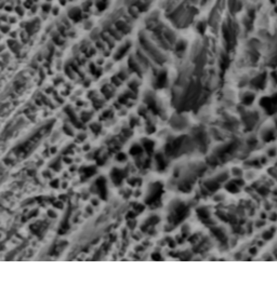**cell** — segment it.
Segmentation results:
<instances>
[{"label":"cell","instance_id":"6da1fadb","mask_svg":"<svg viewBox=\"0 0 277 284\" xmlns=\"http://www.w3.org/2000/svg\"><path fill=\"white\" fill-rule=\"evenodd\" d=\"M166 81H167V74L165 71H162V72H160V74L157 76L156 87L157 88H164L166 86Z\"/></svg>","mask_w":277,"mask_h":284},{"label":"cell","instance_id":"7a4b0ae2","mask_svg":"<svg viewBox=\"0 0 277 284\" xmlns=\"http://www.w3.org/2000/svg\"><path fill=\"white\" fill-rule=\"evenodd\" d=\"M129 48H130V43L129 42L124 44V46H121V48L117 51V53L115 54V59H120L126 53H127V51L129 50Z\"/></svg>","mask_w":277,"mask_h":284},{"label":"cell","instance_id":"3957f363","mask_svg":"<svg viewBox=\"0 0 277 284\" xmlns=\"http://www.w3.org/2000/svg\"><path fill=\"white\" fill-rule=\"evenodd\" d=\"M68 16L73 19V21L77 22L81 18V11L78 9V8H74V9H72L71 11H69Z\"/></svg>","mask_w":277,"mask_h":284},{"label":"cell","instance_id":"277c9868","mask_svg":"<svg viewBox=\"0 0 277 284\" xmlns=\"http://www.w3.org/2000/svg\"><path fill=\"white\" fill-rule=\"evenodd\" d=\"M116 29H117L118 31L124 32V34H127V32H129L130 28H129V26H128L127 23H125L124 21H119V22L116 23Z\"/></svg>","mask_w":277,"mask_h":284},{"label":"cell","instance_id":"5b68a950","mask_svg":"<svg viewBox=\"0 0 277 284\" xmlns=\"http://www.w3.org/2000/svg\"><path fill=\"white\" fill-rule=\"evenodd\" d=\"M129 68L132 71H135V72H137V74L141 75V67H140V65H138V63L134 58H132V57L129 59Z\"/></svg>","mask_w":277,"mask_h":284},{"label":"cell","instance_id":"8992f818","mask_svg":"<svg viewBox=\"0 0 277 284\" xmlns=\"http://www.w3.org/2000/svg\"><path fill=\"white\" fill-rule=\"evenodd\" d=\"M253 98H254V95L252 94L251 92H247L246 94L243 96V103L246 104V105H250L252 102H253Z\"/></svg>","mask_w":277,"mask_h":284},{"label":"cell","instance_id":"52a82bcc","mask_svg":"<svg viewBox=\"0 0 277 284\" xmlns=\"http://www.w3.org/2000/svg\"><path fill=\"white\" fill-rule=\"evenodd\" d=\"M142 150H143V149H142L141 146H138L137 144H135V145H133L132 147H131V149H130V152H131V155L136 156V155H141Z\"/></svg>","mask_w":277,"mask_h":284},{"label":"cell","instance_id":"ba28073f","mask_svg":"<svg viewBox=\"0 0 277 284\" xmlns=\"http://www.w3.org/2000/svg\"><path fill=\"white\" fill-rule=\"evenodd\" d=\"M265 78H264V76H259L258 78H255L254 80H253V84L256 87V88H261V86H263L264 84V80Z\"/></svg>","mask_w":277,"mask_h":284},{"label":"cell","instance_id":"9c48e42d","mask_svg":"<svg viewBox=\"0 0 277 284\" xmlns=\"http://www.w3.org/2000/svg\"><path fill=\"white\" fill-rule=\"evenodd\" d=\"M226 189L229 190V191L231 192H237L238 191V186L235 184V182H229V184L226 185Z\"/></svg>","mask_w":277,"mask_h":284},{"label":"cell","instance_id":"30bf717a","mask_svg":"<svg viewBox=\"0 0 277 284\" xmlns=\"http://www.w3.org/2000/svg\"><path fill=\"white\" fill-rule=\"evenodd\" d=\"M108 31H109V35H111V36H114V37H115L116 39H120V35L118 34V32H117L116 30H114V29H111V28H109V29H108Z\"/></svg>","mask_w":277,"mask_h":284},{"label":"cell","instance_id":"8fae6325","mask_svg":"<svg viewBox=\"0 0 277 284\" xmlns=\"http://www.w3.org/2000/svg\"><path fill=\"white\" fill-rule=\"evenodd\" d=\"M185 49V42H179L178 46H177V51L178 52H181V51H184Z\"/></svg>","mask_w":277,"mask_h":284},{"label":"cell","instance_id":"7c38bea8","mask_svg":"<svg viewBox=\"0 0 277 284\" xmlns=\"http://www.w3.org/2000/svg\"><path fill=\"white\" fill-rule=\"evenodd\" d=\"M96 7H97V9H99L100 11H102V10H104L105 9V3H104V1H97L96 2Z\"/></svg>","mask_w":277,"mask_h":284},{"label":"cell","instance_id":"4fadbf2b","mask_svg":"<svg viewBox=\"0 0 277 284\" xmlns=\"http://www.w3.org/2000/svg\"><path fill=\"white\" fill-rule=\"evenodd\" d=\"M272 236H273V231H266V232L263 234V238L265 239V240H270V238H272Z\"/></svg>","mask_w":277,"mask_h":284},{"label":"cell","instance_id":"5bb4252c","mask_svg":"<svg viewBox=\"0 0 277 284\" xmlns=\"http://www.w3.org/2000/svg\"><path fill=\"white\" fill-rule=\"evenodd\" d=\"M91 129H92L94 132H95V131H96V132H99L100 130H101V127H100V125L97 124V123H93V124L91 125Z\"/></svg>","mask_w":277,"mask_h":284},{"label":"cell","instance_id":"9a60e30c","mask_svg":"<svg viewBox=\"0 0 277 284\" xmlns=\"http://www.w3.org/2000/svg\"><path fill=\"white\" fill-rule=\"evenodd\" d=\"M129 88L131 89V90H133V91H136V88H137V83L135 82V81H133V82H131L129 84Z\"/></svg>","mask_w":277,"mask_h":284},{"label":"cell","instance_id":"2e32d148","mask_svg":"<svg viewBox=\"0 0 277 284\" xmlns=\"http://www.w3.org/2000/svg\"><path fill=\"white\" fill-rule=\"evenodd\" d=\"M112 81H113V82H114V83H115V84H116V86H119V84L121 83V80H120L119 78H118V77H117V76H116V77H114V78L112 79Z\"/></svg>","mask_w":277,"mask_h":284},{"label":"cell","instance_id":"e0dca14e","mask_svg":"<svg viewBox=\"0 0 277 284\" xmlns=\"http://www.w3.org/2000/svg\"><path fill=\"white\" fill-rule=\"evenodd\" d=\"M137 9H131L129 10V13H131L132 16H134V17H136V16H138V11H136Z\"/></svg>","mask_w":277,"mask_h":284},{"label":"cell","instance_id":"ac0fdd59","mask_svg":"<svg viewBox=\"0 0 277 284\" xmlns=\"http://www.w3.org/2000/svg\"><path fill=\"white\" fill-rule=\"evenodd\" d=\"M197 27H198V30L200 31V32H203V31H205V24H203V23H199Z\"/></svg>","mask_w":277,"mask_h":284},{"label":"cell","instance_id":"d6986e66","mask_svg":"<svg viewBox=\"0 0 277 284\" xmlns=\"http://www.w3.org/2000/svg\"><path fill=\"white\" fill-rule=\"evenodd\" d=\"M241 171H239V169H233V174L234 175H236V176H240L241 175Z\"/></svg>","mask_w":277,"mask_h":284},{"label":"cell","instance_id":"ffe728a7","mask_svg":"<svg viewBox=\"0 0 277 284\" xmlns=\"http://www.w3.org/2000/svg\"><path fill=\"white\" fill-rule=\"evenodd\" d=\"M117 160H118V161H121V160L125 161V160H126V156L124 155V153H119V155L117 156Z\"/></svg>","mask_w":277,"mask_h":284},{"label":"cell","instance_id":"44dd1931","mask_svg":"<svg viewBox=\"0 0 277 284\" xmlns=\"http://www.w3.org/2000/svg\"><path fill=\"white\" fill-rule=\"evenodd\" d=\"M43 9L46 10V12H48V10L50 9V7H49V6H44V7H43Z\"/></svg>","mask_w":277,"mask_h":284},{"label":"cell","instance_id":"7402d4cb","mask_svg":"<svg viewBox=\"0 0 277 284\" xmlns=\"http://www.w3.org/2000/svg\"><path fill=\"white\" fill-rule=\"evenodd\" d=\"M60 1H61V3H62V5H65V3H66V2H65V0H60Z\"/></svg>","mask_w":277,"mask_h":284}]
</instances>
